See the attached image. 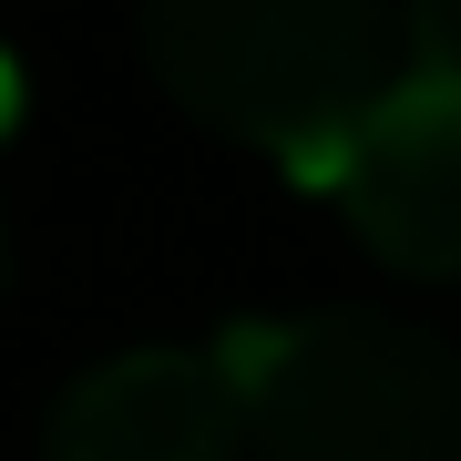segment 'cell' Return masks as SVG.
Returning <instances> with one entry per match:
<instances>
[{
	"label": "cell",
	"mask_w": 461,
	"mask_h": 461,
	"mask_svg": "<svg viewBox=\"0 0 461 461\" xmlns=\"http://www.w3.org/2000/svg\"><path fill=\"white\" fill-rule=\"evenodd\" d=\"M11 113H21V72L0 62V123H11Z\"/></svg>",
	"instance_id": "8992f818"
},
{
	"label": "cell",
	"mask_w": 461,
	"mask_h": 461,
	"mask_svg": "<svg viewBox=\"0 0 461 461\" xmlns=\"http://www.w3.org/2000/svg\"><path fill=\"white\" fill-rule=\"evenodd\" d=\"M0 297H11V215H0Z\"/></svg>",
	"instance_id": "52a82bcc"
},
{
	"label": "cell",
	"mask_w": 461,
	"mask_h": 461,
	"mask_svg": "<svg viewBox=\"0 0 461 461\" xmlns=\"http://www.w3.org/2000/svg\"><path fill=\"white\" fill-rule=\"evenodd\" d=\"M297 185H318L379 267L441 287L461 267V72H390Z\"/></svg>",
	"instance_id": "3957f363"
},
{
	"label": "cell",
	"mask_w": 461,
	"mask_h": 461,
	"mask_svg": "<svg viewBox=\"0 0 461 461\" xmlns=\"http://www.w3.org/2000/svg\"><path fill=\"white\" fill-rule=\"evenodd\" d=\"M247 461H461V359L390 308L247 318L215 339Z\"/></svg>",
	"instance_id": "6da1fadb"
},
{
	"label": "cell",
	"mask_w": 461,
	"mask_h": 461,
	"mask_svg": "<svg viewBox=\"0 0 461 461\" xmlns=\"http://www.w3.org/2000/svg\"><path fill=\"white\" fill-rule=\"evenodd\" d=\"M144 62L185 123L297 175L390 83V0H144Z\"/></svg>",
	"instance_id": "7a4b0ae2"
},
{
	"label": "cell",
	"mask_w": 461,
	"mask_h": 461,
	"mask_svg": "<svg viewBox=\"0 0 461 461\" xmlns=\"http://www.w3.org/2000/svg\"><path fill=\"white\" fill-rule=\"evenodd\" d=\"M411 72H461L451 62V0H411Z\"/></svg>",
	"instance_id": "5b68a950"
},
{
	"label": "cell",
	"mask_w": 461,
	"mask_h": 461,
	"mask_svg": "<svg viewBox=\"0 0 461 461\" xmlns=\"http://www.w3.org/2000/svg\"><path fill=\"white\" fill-rule=\"evenodd\" d=\"M41 461H247L215 348H113L51 400Z\"/></svg>",
	"instance_id": "277c9868"
}]
</instances>
